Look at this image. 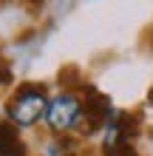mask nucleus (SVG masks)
<instances>
[{
    "mask_svg": "<svg viewBox=\"0 0 153 156\" xmlns=\"http://www.w3.org/2000/svg\"><path fill=\"white\" fill-rule=\"evenodd\" d=\"M43 122L51 131V136H74L77 131H85V99L79 88H62L54 97H48Z\"/></svg>",
    "mask_w": 153,
    "mask_h": 156,
    "instance_id": "obj_1",
    "label": "nucleus"
},
{
    "mask_svg": "<svg viewBox=\"0 0 153 156\" xmlns=\"http://www.w3.org/2000/svg\"><path fill=\"white\" fill-rule=\"evenodd\" d=\"M48 85L46 82H23V85L14 88V94L6 99L3 114L12 125H17L20 131L26 128H34L37 122H43V114H46L48 105Z\"/></svg>",
    "mask_w": 153,
    "mask_h": 156,
    "instance_id": "obj_2",
    "label": "nucleus"
},
{
    "mask_svg": "<svg viewBox=\"0 0 153 156\" xmlns=\"http://www.w3.org/2000/svg\"><path fill=\"white\" fill-rule=\"evenodd\" d=\"M82 99H85V133H96L108 125V119L116 114L113 102L105 94H99L94 85H82Z\"/></svg>",
    "mask_w": 153,
    "mask_h": 156,
    "instance_id": "obj_3",
    "label": "nucleus"
},
{
    "mask_svg": "<svg viewBox=\"0 0 153 156\" xmlns=\"http://www.w3.org/2000/svg\"><path fill=\"white\" fill-rule=\"evenodd\" d=\"M26 142L20 136V128L9 119H0V156H26Z\"/></svg>",
    "mask_w": 153,
    "mask_h": 156,
    "instance_id": "obj_4",
    "label": "nucleus"
},
{
    "mask_svg": "<svg viewBox=\"0 0 153 156\" xmlns=\"http://www.w3.org/2000/svg\"><path fill=\"white\" fill-rule=\"evenodd\" d=\"M46 156H77V139L74 136H54L46 145Z\"/></svg>",
    "mask_w": 153,
    "mask_h": 156,
    "instance_id": "obj_5",
    "label": "nucleus"
},
{
    "mask_svg": "<svg viewBox=\"0 0 153 156\" xmlns=\"http://www.w3.org/2000/svg\"><path fill=\"white\" fill-rule=\"evenodd\" d=\"M9 80H12V77H9V71H3V74H0V85H6Z\"/></svg>",
    "mask_w": 153,
    "mask_h": 156,
    "instance_id": "obj_6",
    "label": "nucleus"
},
{
    "mask_svg": "<svg viewBox=\"0 0 153 156\" xmlns=\"http://www.w3.org/2000/svg\"><path fill=\"white\" fill-rule=\"evenodd\" d=\"M150 105H153V91H150Z\"/></svg>",
    "mask_w": 153,
    "mask_h": 156,
    "instance_id": "obj_7",
    "label": "nucleus"
},
{
    "mask_svg": "<svg viewBox=\"0 0 153 156\" xmlns=\"http://www.w3.org/2000/svg\"><path fill=\"white\" fill-rule=\"evenodd\" d=\"M31 3H40V0H31Z\"/></svg>",
    "mask_w": 153,
    "mask_h": 156,
    "instance_id": "obj_8",
    "label": "nucleus"
}]
</instances>
